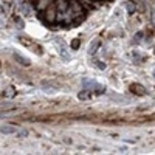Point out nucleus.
<instances>
[{
	"label": "nucleus",
	"mask_w": 155,
	"mask_h": 155,
	"mask_svg": "<svg viewBox=\"0 0 155 155\" xmlns=\"http://www.w3.org/2000/svg\"><path fill=\"white\" fill-rule=\"evenodd\" d=\"M44 17H45V20L50 22V23H53V22L56 20V17H58V6H56V3H51V5L44 11Z\"/></svg>",
	"instance_id": "obj_1"
},
{
	"label": "nucleus",
	"mask_w": 155,
	"mask_h": 155,
	"mask_svg": "<svg viewBox=\"0 0 155 155\" xmlns=\"http://www.w3.org/2000/svg\"><path fill=\"white\" fill-rule=\"evenodd\" d=\"M16 126H12V124H0V132L2 134H6V135H12V134H16Z\"/></svg>",
	"instance_id": "obj_2"
},
{
	"label": "nucleus",
	"mask_w": 155,
	"mask_h": 155,
	"mask_svg": "<svg viewBox=\"0 0 155 155\" xmlns=\"http://www.w3.org/2000/svg\"><path fill=\"white\" fill-rule=\"evenodd\" d=\"M130 90H132V93L140 95V96H144V95H147L146 88H144L143 85H140V84H130Z\"/></svg>",
	"instance_id": "obj_3"
},
{
	"label": "nucleus",
	"mask_w": 155,
	"mask_h": 155,
	"mask_svg": "<svg viewBox=\"0 0 155 155\" xmlns=\"http://www.w3.org/2000/svg\"><path fill=\"white\" fill-rule=\"evenodd\" d=\"M51 3H54V0H36V6L39 11H45Z\"/></svg>",
	"instance_id": "obj_4"
},
{
	"label": "nucleus",
	"mask_w": 155,
	"mask_h": 155,
	"mask_svg": "<svg viewBox=\"0 0 155 155\" xmlns=\"http://www.w3.org/2000/svg\"><path fill=\"white\" fill-rule=\"evenodd\" d=\"M12 58H14V61H16L17 64H20V65H23V67H28V65H30V61H28L27 58H23L20 53H17V51L12 54Z\"/></svg>",
	"instance_id": "obj_5"
},
{
	"label": "nucleus",
	"mask_w": 155,
	"mask_h": 155,
	"mask_svg": "<svg viewBox=\"0 0 155 155\" xmlns=\"http://www.w3.org/2000/svg\"><path fill=\"white\" fill-rule=\"evenodd\" d=\"M99 45H101V41H99V39H95V41L90 44V47H88V54L90 56H95L98 48H99Z\"/></svg>",
	"instance_id": "obj_6"
},
{
	"label": "nucleus",
	"mask_w": 155,
	"mask_h": 155,
	"mask_svg": "<svg viewBox=\"0 0 155 155\" xmlns=\"http://www.w3.org/2000/svg\"><path fill=\"white\" fill-rule=\"evenodd\" d=\"M56 44H58V47H59V51H61V56L64 58V59H70V54L67 53V50H65V47H64V44L61 42V39L59 37H56Z\"/></svg>",
	"instance_id": "obj_7"
},
{
	"label": "nucleus",
	"mask_w": 155,
	"mask_h": 155,
	"mask_svg": "<svg viewBox=\"0 0 155 155\" xmlns=\"http://www.w3.org/2000/svg\"><path fill=\"white\" fill-rule=\"evenodd\" d=\"M42 87H44V92H47V93H54L59 88L56 84H48V82H42Z\"/></svg>",
	"instance_id": "obj_8"
},
{
	"label": "nucleus",
	"mask_w": 155,
	"mask_h": 155,
	"mask_svg": "<svg viewBox=\"0 0 155 155\" xmlns=\"http://www.w3.org/2000/svg\"><path fill=\"white\" fill-rule=\"evenodd\" d=\"M90 96H92V93H90L88 88H84L78 93V99H81V101H87V99H90Z\"/></svg>",
	"instance_id": "obj_9"
},
{
	"label": "nucleus",
	"mask_w": 155,
	"mask_h": 155,
	"mask_svg": "<svg viewBox=\"0 0 155 155\" xmlns=\"http://www.w3.org/2000/svg\"><path fill=\"white\" fill-rule=\"evenodd\" d=\"M126 9H127V14H134L135 9H137V5L134 0H129V2H126Z\"/></svg>",
	"instance_id": "obj_10"
},
{
	"label": "nucleus",
	"mask_w": 155,
	"mask_h": 155,
	"mask_svg": "<svg viewBox=\"0 0 155 155\" xmlns=\"http://www.w3.org/2000/svg\"><path fill=\"white\" fill-rule=\"evenodd\" d=\"M14 95H16V90L12 88V87H6V88L3 90V96H5V98H12Z\"/></svg>",
	"instance_id": "obj_11"
},
{
	"label": "nucleus",
	"mask_w": 155,
	"mask_h": 155,
	"mask_svg": "<svg viewBox=\"0 0 155 155\" xmlns=\"http://www.w3.org/2000/svg\"><path fill=\"white\" fill-rule=\"evenodd\" d=\"M82 84H84L85 88H88V90H95V87H96V82H95V81H88V79H84Z\"/></svg>",
	"instance_id": "obj_12"
},
{
	"label": "nucleus",
	"mask_w": 155,
	"mask_h": 155,
	"mask_svg": "<svg viewBox=\"0 0 155 155\" xmlns=\"http://www.w3.org/2000/svg\"><path fill=\"white\" fill-rule=\"evenodd\" d=\"M25 137H28V130H16V138L17 140H22V138H25Z\"/></svg>",
	"instance_id": "obj_13"
},
{
	"label": "nucleus",
	"mask_w": 155,
	"mask_h": 155,
	"mask_svg": "<svg viewBox=\"0 0 155 155\" xmlns=\"http://www.w3.org/2000/svg\"><path fill=\"white\" fill-rule=\"evenodd\" d=\"M79 45H81L79 39H73V42H71V48H73V50H78V48H79Z\"/></svg>",
	"instance_id": "obj_14"
},
{
	"label": "nucleus",
	"mask_w": 155,
	"mask_h": 155,
	"mask_svg": "<svg viewBox=\"0 0 155 155\" xmlns=\"http://www.w3.org/2000/svg\"><path fill=\"white\" fill-rule=\"evenodd\" d=\"M93 62L96 64V67H98L99 70H104V68H106V64H104V62H99V61H96V59H95Z\"/></svg>",
	"instance_id": "obj_15"
},
{
	"label": "nucleus",
	"mask_w": 155,
	"mask_h": 155,
	"mask_svg": "<svg viewBox=\"0 0 155 155\" xmlns=\"http://www.w3.org/2000/svg\"><path fill=\"white\" fill-rule=\"evenodd\" d=\"M14 22L17 23V27H19V28H23V22L20 20V17H19V16H14Z\"/></svg>",
	"instance_id": "obj_16"
},
{
	"label": "nucleus",
	"mask_w": 155,
	"mask_h": 155,
	"mask_svg": "<svg viewBox=\"0 0 155 155\" xmlns=\"http://www.w3.org/2000/svg\"><path fill=\"white\" fill-rule=\"evenodd\" d=\"M9 8H11V3H9V2H5V3L2 5V11H5V12H8Z\"/></svg>",
	"instance_id": "obj_17"
},
{
	"label": "nucleus",
	"mask_w": 155,
	"mask_h": 155,
	"mask_svg": "<svg viewBox=\"0 0 155 155\" xmlns=\"http://www.w3.org/2000/svg\"><path fill=\"white\" fill-rule=\"evenodd\" d=\"M141 39H143V33H138V34L135 36V41H134V42L137 44V42H140V41H141Z\"/></svg>",
	"instance_id": "obj_18"
},
{
	"label": "nucleus",
	"mask_w": 155,
	"mask_h": 155,
	"mask_svg": "<svg viewBox=\"0 0 155 155\" xmlns=\"http://www.w3.org/2000/svg\"><path fill=\"white\" fill-rule=\"evenodd\" d=\"M152 22H153V23H155V9H153V11H152Z\"/></svg>",
	"instance_id": "obj_19"
},
{
	"label": "nucleus",
	"mask_w": 155,
	"mask_h": 155,
	"mask_svg": "<svg viewBox=\"0 0 155 155\" xmlns=\"http://www.w3.org/2000/svg\"><path fill=\"white\" fill-rule=\"evenodd\" d=\"M153 76H155V73H153Z\"/></svg>",
	"instance_id": "obj_20"
}]
</instances>
